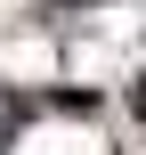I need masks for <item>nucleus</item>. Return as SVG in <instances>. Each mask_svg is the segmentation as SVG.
Segmentation results:
<instances>
[{
  "mask_svg": "<svg viewBox=\"0 0 146 155\" xmlns=\"http://www.w3.org/2000/svg\"><path fill=\"white\" fill-rule=\"evenodd\" d=\"M130 106H138V123H146V82H138V90H130Z\"/></svg>",
  "mask_w": 146,
  "mask_h": 155,
  "instance_id": "f257e3e1",
  "label": "nucleus"
}]
</instances>
